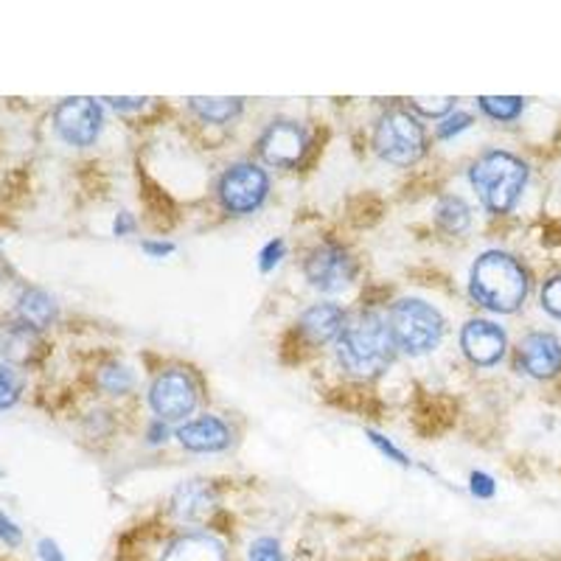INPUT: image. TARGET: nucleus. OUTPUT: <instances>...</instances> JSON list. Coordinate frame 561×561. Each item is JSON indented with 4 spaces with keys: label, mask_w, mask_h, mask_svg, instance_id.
Listing matches in <instances>:
<instances>
[{
    "label": "nucleus",
    "mask_w": 561,
    "mask_h": 561,
    "mask_svg": "<svg viewBox=\"0 0 561 561\" xmlns=\"http://www.w3.org/2000/svg\"><path fill=\"white\" fill-rule=\"evenodd\" d=\"M474 192L491 214H508L528 183V167L508 152H485L469 169Z\"/></svg>",
    "instance_id": "3"
},
{
    "label": "nucleus",
    "mask_w": 561,
    "mask_h": 561,
    "mask_svg": "<svg viewBox=\"0 0 561 561\" xmlns=\"http://www.w3.org/2000/svg\"><path fill=\"white\" fill-rule=\"evenodd\" d=\"M307 129L295 122H273L259 138V154L267 167L293 169L307 154Z\"/></svg>",
    "instance_id": "10"
},
{
    "label": "nucleus",
    "mask_w": 561,
    "mask_h": 561,
    "mask_svg": "<svg viewBox=\"0 0 561 561\" xmlns=\"http://www.w3.org/2000/svg\"><path fill=\"white\" fill-rule=\"evenodd\" d=\"M174 514L185 523H197V519L208 517V511L214 508V491L203 480H192V483L180 485L174 494Z\"/></svg>",
    "instance_id": "16"
},
{
    "label": "nucleus",
    "mask_w": 561,
    "mask_h": 561,
    "mask_svg": "<svg viewBox=\"0 0 561 561\" xmlns=\"http://www.w3.org/2000/svg\"><path fill=\"white\" fill-rule=\"evenodd\" d=\"M20 539H23V530L7 517V511H0V542H7L14 548V545H20Z\"/></svg>",
    "instance_id": "31"
},
{
    "label": "nucleus",
    "mask_w": 561,
    "mask_h": 561,
    "mask_svg": "<svg viewBox=\"0 0 561 561\" xmlns=\"http://www.w3.org/2000/svg\"><path fill=\"white\" fill-rule=\"evenodd\" d=\"M37 550H39V559L43 561H65L62 550H59V545L54 542V539H39Z\"/></svg>",
    "instance_id": "32"
},
{
    "label": "nucleus",
    "mask_w": 561,
    "mask_h": 561,
    "mask_svg": "<svg viewBox=\"0 0 561 561\" xmlns=\"http://www.w3.org/2000/svg\"><path fill=\"white\" fill-rule=\"evenodd\" d=\"M542 307L545 312L561 320V275H553L542 287Z\"/></svg>",
    "instance_id": "26"
},
{
    "label": "nucleus",
    "mask_w": 561,
    "mask_h": 561,
    "mask_svg": "<svg viewBox=\"0 0 561 561\" xmlns=\"http://www.w3.org/2000/svg\"><path fill=\"white\" fill-rule=\"evenodd\" d=\"M525 102L519 96H483L480 99V110L491 115L494 122H514L523 113Z\"/></svg>",
    "instance_id": "21"
},
{
    "label": "nucleus",
    "mask_w": 561,
    "mask_h": 561,
    "mask_svg": "<svg viewBox=\"0 0 561 561\" xmlns=\"http://www.w3.org/2000/svg\"><path fill=\"white\" fill-rule=\"evenodd\" d=\"M262 262H259V267H262V273H270L273 267H278L280 259H284V242L280 239H275V242H270L267 248L262 250V255H259Z\"/></svg>",
    "instance_id": "28"
},
{
    "label": "nucleus",
    "mask_w": 561,
    "mask_h": 561,
    "mask_svg": "<svg viewBox=\"0 0 561 561\" xmlns=\"http://www.w3.org/2000/svg\"><path fill=\"white\" fill-rule=\"evenodd\" d=\"M435 219H438V225L447 233H463L469 222H472V210L460 197H444L438 208H435Z\"/></svg>",
    "instance_id": "20"
},
{
    "label": "nucleus",
    "mask_w": 561,
    "mask_h": 561,
    "mask_svg": "<svg viewBox=\"0 0 561 561\" xmlns=\"http://www.w3.org/2000/svg\"><path fill=\"white\" fill-rule=\"evenodd\" d=\"M469 124H472V115L455 113V115H449V118H444V124H438V135H440V138H453L455 133L466 129Z\"/></svg>",
    "instance_id": "29"
},
{
    "label": "nucleus",
    "mask_w": 561,
    "mask_h": 561,
    "mask_svg": "<svg viewBox=\"0 0 561 561\" xmlns=\"http://www.w3.org/2000/svg\"><path fill=\"white\" fill-rule=\"evenodd\" d=\"M18 318L20 323H26L28 329L39 332V329H48L57 320V304L43 289H26L18 300Z\"/></svg>",
    "instance_id": "17"
},
{
    "label": "nucleus",
    "mask_w": 561,
    "mask_h": 561,
    "mask_svg": "<svg viewBox=\"0 0 561 561\" xmlns=\"http://www.w3.org/2000/svg\"><path fill=\"white\" fill-rule=\"evenodd\" d=\"M304 273L307 280L320 293H340L354 280V259L345 253L337 244H320L312 253L307 255V264H304Z\"/></svg>",
    "instance_id": "9"
},
{
    "label": "nucleus",
    "mask_w": 561,
    "mask_h": 561,
    "mask_svg": "<svg viewBox=\"0 0 561 561\" xmlns=\"http://www.w3.org/2000/svg\"><path fill=\"white\" fill-rule=\"evenodd\" d=\"M413 110H419L421 115H427V118H440V115H447L455 110V99L453 96H440V99H410Z\"/></svg>",
    "instance_id": "23"
},
{
    "label": "nucleus",
    "mask_w": 561,
    "mask_h": 561,
    "mask_svg": "<svg viewBox=\"0 0 561 561\" xmlns=\"http://www.w3.org/2000/svg\"><path fill=\"white\" fill-rule=\"evenodd\" d=\"M192 110L203 118V122L210 124H228L233 122L239 113H242V99H228V96H194Z\"/></svg>",
    "instance_id": "19"
},
{
    "label": "nucleus",
    "mask_w": 561,
    "mask_h": 561,
    "mask_svg": "<svg viewBox=\"0 0 561 561\" xmlns=\"http://www.w3.org/2000/svg\"><path fill=\"white\" fill-rule=\"evenodd\" d=\"M102 107L93 99L73 96L65 99L54 113V127H57L59 138L70 147H90L96 144L99 133H102Z\"/></svg>",
    "instance_id": "7"
},
{
    "label": "nucleus",
    "mask_w": 561,
    "mask_h": 561,
    "mask_svg": "<svg viewBox=\"0 0 561 561\" xmlns=\"http://www.w3.org/2000/svg\"><path fill=\"white\" fill-rule=\"evenodd\" d=\"M149 435H152V438H149V440H152V444H158V440H167V427H163V421H158V424H154L152 433H149Z\"/></svg>",
    "instance_id": "36"
},
{
    "label": "nucleus",
    "mask_w": 561,
    "mask_h": 561,
    "mask_svg": "<svg viewBox=\"0 0 561 561\" xmlns=\"http://www.w3.org/2000/svg\"><path fill=\"white\" fill-rule=\"evenodd\" d=\"M505 332L491 320H469L460 332V348L480 368L497 365L505 354Z\"/></svg>",
    "instance_id": "11"
},
{
    "label": "nucleus",
    "mask_w": 561,
    "mask_h": 561,
    "mask_svg": "<svg viewBox=\"0 0 561 561\" xmlns=\"http://www.w3.org/2000/svg\"><path fill=\"white\" fill-rule=\"evenodd\" d=\"M133 228V217H129V214H118V219H115V237H124V233H129Z\"/></svg>",
    "instance_id": "35"
},
{
    "label": "nucleus",
    "mask_w": 561,
    "mask_h": 561,
    "mask_svg": "<svg viewBox=\"0 0 561 561\" xmlns=\"http://www.w3.org/2000/svg\"><path fill=\"white\" fill-rule=\"evenodd\" d=\"M519 368L534 379H553L561 370V343L548 332H530L517 348Z\"/></svg>",
    "instance_id": "12"
},
{
    "label": "nucleus",
    "mask_w": 561,
    "mask_h": 561,
    "mask_svg": "<svg viewBox=\"0 0 561 561\" xmlns=\"http://www.w3.org/2000/svg\"><path fill=\"white\" fill-rule=\"evenodd\" d=\"M528 273L523 264L500 250H489L480 255L472 267V278H469L472 298L480 307L500 314L517 312L528 298Z\"/></svg>",
    "instance_id": "1"
},
{
    "label": "nucleus",
    "mask_w": 561,
    "mask_h": 561,
    "mask_svg": "<svg viewBox=\"0 0 561 561\" xmlns=\"http://www.w3.org/2000/svg\"><path fill=\"white\" fill-rule=\"evenodd\" d=\"M149 404L160 421H180L197 408V388L183 370H163L149 388Z\"/></svg>",
    "instance_id": "8"
},
{
    "label": "nucleus",
    "mask_w": 561,
    "mask_h": 561,
    "mask_svg": "<svg viewBox=\"0 0 561 561\" xmlns=\"http://www.w3.org/2000/svg\"><path fill=\"white\" fill-rule=\"evenodd\" d=\"M37 348V332L26 323H9L0 329V354L12 363H28Z\"/></svg>",
    "instance_id": "18"
},
{
    "label": "nucleus",
    "mask_w": 561,
    "mask_h": 561,
    "mask_svg": "<svg viewBox=\"0 0 561 561\" xmlns=\"http://www.w3.org/2000/svg\"><path fill=\"white\" fill-rule=\"evenodd\" d=\"M102 385L110 390V393H127L129 385H133V377L124 365H113L102 374Z\"/></svg>",
    "instance_id": "25"
},
{
    "label": "nucleus",
    "mask_w": 561,
    "mask_h": 561,
    "mask_svg": "<svg viewBox=\"0 0 561 561\" xmlns=\"http://www.w3.org/2000/svg\"><path fill=\"white\" fill-rule=\"evenodd\" d=\"M20 390H23V382H20L18 370L0 363V410L12 408L20 399Z\"/></svg>",
    "instance_id": "22"
},
{
    "label": "nucleus",
    "mask_w": 561,
    "mask_h": 561,
    "mask_svg": "<svg viewBox=\"0 0 561 561\" xmlns=\"http://www.w3.org/2000/svg\"><path fill=\"white\" fill-rule=\"evenodd\" d=\"M368 438H370V444H374V447L379 449V453L382 455H388V458H393L396 463H402V466H410V460H408V455L402 453V449H396L393 444H390L388 438H385V435H379V433H374V430H368Z\"/></svg>",
    "instance_id": "27"
},
{
    "label": "nucleus",
    "mask_w": 561,
    "mask_h": 561,
    "mask_svg": "<svg viewBox=\"0 0 561 561\" xmlns=\"http://www.w3.org/2000/svg\"><path fill=\"white\" fill-rule=\"evenodd\" d=\"M160 561H228V556H225L222 542L214 536L183 534L163 550Z\"/></svg>",
    "instance_id": "14"
},
{
    "label": "nucleus",
    "mask_w": 561,
    "mask_h": 561,
    "mask_svg": "<svg viewBox=\"0 0 561 561\" xmlns=\"http://www.w3.org/2000/svg\"><path fill=\"white\" fill-rule=\"evenodd\" d=\"M469 489H472L474 497L480 500L494 497V480H491L485 472H474L472 478H469Z\"/></svg>",
    "instance_id": "30"
},
{
    "label": "nucleus",
    "mask_w": 561,
    "mask_h": 561,
    "mask_svg": "<svg viewBox=\"0 0 561 561\" xmlns=\"http://www.w3.org/2000/svg\"><path fill=\"white\" fill-rule=\"evenodd\" d=\"M393 334L382 314L363 312L351 320L337 340V357L348 374L354 377H379L393 359Z\"/></svg>",
    "instance_id": "2"
},
{
    "label": "nucleus",
    "mask_w": 561,
    "mask_h": 561,
    "mask_svg": "<svg viewBox=\"0 0 561 561\" xmlns=\"http://www.w3.org/2000/svg\"><path fill=\"white\" fill-rule=\"evenodd\" d=\"M298 325L312 343H329L334 337L340 340V334H343L345 314L334 304H314V307H309L307 312L300 314Z\"/></svg>",
    "instance_id": "15"
},
{
    "label": "nucleus",
    "mask_w": 561,
    "mask_h": 561,
    "mask_svg": "<svg viewBox=\"0 0 561 561\" xmlns=\"http://www.w3.org/2000/svg\"><path fill=\"white\" fill-rule=\"evenodd\" d=\"M270 180L255 163H237L219 180V199L230 214H253L267 199Z\"/></svg>",
    "instance_id": "6"
},
{
    "label": "nucleus",
    "mask_w": 561,
    "mask_h": 561,
    "mask_svg": "<svg viewBox=\"0 0 561 561\" xmlns=\"http://www.w3.org/2000/svg\"><path fill=\"white\" fill-rule=\"evenodd\" d=\"M374 149L393 167H413L427 152V133L415 115L393 107L382 115L374 129Z\"/></svg>",
    "instance_id": "5"
},
{
    "label": "nucleus",
    "mask_w": 561,
    "mask_h": 561,
    "mask_svg": "<svg viewBox=\"0 0 561 561\" xmlns=\"http://www.w3.org/2000/svg\"><path fill=\"white\" fill-rule=\"evenodd\" d=\"M390 334H393V343L402 351L419 357V354H427L444 337V318L435 307L424 304L419 298H404L399 304H393L390 309Z\"/></svg>",
    "instance_id": "4"
},
{
    "label": "nucleus",
    "mask_w": 561,
    "mask_h": 561,
    "mask_svg": "<svg viewBox=\"0 0 561 561\" xmlns=\"http://www.w3.org/2000/svg\"><path fill=\"white\" fill-rule=\"evenodd\" d=\"M178 440L192 453H219L230 444V430L217 415H203V419L185 421L178 430Z\"/></svg>",
    "instance_id": "13"
},
{
    "label": "nucleus",
    "mask_w": 561,
    "mask_h": 561,
    "mask_svg": "<svg viewBox=\"0 0 561 561\" xmlns=\"http://www.w3.org/2000/svg\"><path fill=\"white\" fill-rule=\"evenodd\" d=\"M107 102L113 104L115 110H140L147 99H140V96H135V99H107Z\"/></svg>",
    "instance_id": "33"
},
{
    "label": "nucleus",
    "mask_w": 561,
    "mask_h": 561,
    "mask_svg": "<svg viewBox=\"0 0 561 561\" xmlns=\"http://www.w3.org/2000/svg\"><path fill=\"white\" fill-rule=\"evenodd\" d=\"M248 561H284V553H280V545L270 536H262L250 545Z\"/></svg>",
    "instance_id": "24"
},
{
    "label": "nucleus",
    "mask_w": 561,
    "mask_h": 561,
    "mask_svg": "<svg viewBox=\"0 0 561 561\" xmlns=\"http://www.w3.org/2000/svg\"><path fill=\"white\" fill-rule=\"evenodd\" d=\"M144 250L149 255H169L174 250L172 242H144Z\"/></svg>",
    "instance_id": "34"
}]
</instances>
